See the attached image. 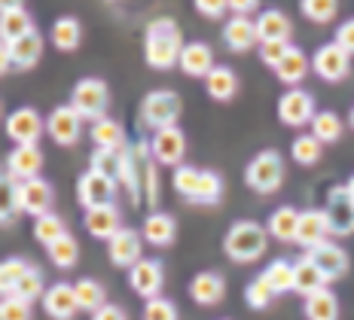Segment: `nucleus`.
Returning <instances> with one entry per match:
<instances>
[{"label": "nucleus", "instance_id": "nucleus-1", "mask_svg": "<svg viewBox=\"0 0 354 320\" xmlns=\"http://www.w3.org/2000/svg\"><path fill=\"white\" fill-rule=\"evenodd\" d=\"M180 52H183V40H180V28L171 19H156L147 28L144 37V55L147 64L156 70H168L174 64H180Z\"/></svg>", "mask_w": 354, "mask_h": 320}, {"label": "nucleus", "instance_id": "nucleus-2", "mask_svg": "<svg viewBox=\"0 0 354 320\" xmlns=\"http://www.w3.org/2000/svg\"><path fill=\"white\" fill-rule=\"evenodd\" d=\"M223 247H226V256H230L232 263L248 265V263H257V259L266 253V247H269V235H266V229L260 223L241 220L226 232Z\"/></svg>", "mask_w": 354, "mask_h": 320}, {"label": "nucleus", "instance_id": "nucleus-3", "mask_svg": "<svg viewBox=\"0 0 354 320\" xmlns=\"http://www.w3.org/2000/svg\"><path fill=\"white\" fill-rule=\"evenodd\" d=\"M245 180L254 192H260V196H272V192L281 189L284 183V162L281 156L275 150H263L257 153L254 159L248 162L245 168Z\"/></svg>", "mask_w": 354, "mask_h": 320}, {"label": "nucleus", "instance_id": "nucleus-4", "mask_svg": "<svg viewBox=\"0 0 354 320\" xmlns=\"http://www.w3.org/2000/svg\"><path fill=\"white\" fill-rule=\"evenodd\" d=\"M71 107L77 110L83 119H92V122L104 119L107 107H110V88H107V83H104V79H98V77L80 79V83L73 86Z\"/></svg>", "mask_w": 354, "mask_h": 320}, {"label": "nucleus", "instance_id": "nucleus-5", "mask_svg": "<svg viewBox=\"0 0 354 320\" xmlns=\"http://www.w3.org/2000/svg\"><path fill=\"white\" fill-rule=\"evenodd\" d=\"M141 119L147 129L159 131V129H168L180 119V98L174 92H165V88H156L150 92L141 104Z\"/></svg>", "mask_w": 354, "mask_h": 320}, {"label": "nucleus", "instance_id": "nucleus-6", "mask_svg": "<svg viewBox=\"0 0 354 320\" xmlns=\"http://www.w3.org/2000/svg\"><path fill=\"white\" fill-rule=\"evenodd\" d=\"M327 223H330V235H351L354 232V196L348 192V186H333L327 192Z\"/></svg>", "mask_w": 354, "mask_h": 320}, {"label": "nucleus", "instance_id": "nucleus-7", "mask_svg": "<svg viewBox=\"0 0 354 320\" xmlns=\"http://www.w3.org/2000/svg\"><path fill=\"white\" fill-rule=\"evenodd\" d=\"M315 116H318V110H315V95L299 86L284 92L281 101H278V119H281L284 125H290V129H299V125L312 122Z\"/></svg>", "mask_w": 354, "mask_h": 320}, {"label": "nucleus", "instance_id": "nucleus-8", "mask_svg": "<svg viewBox=\"0 0 354 320\" xmlns=\"http://www.w3.org/2000/svg\"><path fill=\"white\" fill-rule=\"evenodd\" d=\"M150 153L159 165H171L180 168L183 165V156H187V138L177 125H168V129H159L150 140Z\"/></svg>", "mask_w": 354, "mask_h": 320}, {"label": "nucleus", "instance_id": "nucleus-9", "mask_svg": "<svg viewBox=\"0 0 354 320\" xmlns=\"http://www.w3.org/2000/svg\"><path fill=\"white\" fill-rule=\"evenodd\" d=\"M312 70L318 73L321 79H327V83H339V79L348 77V70H351V55L333 40V43H327V46H321L318 52H315Z\"/></svg>", "mask_w": 354, "mask_h": 320}, {"label": "nucleus", "instance_id": "nucleus-10", "mask_svg": "<svg viewBox=\"0 0 354 320\" xmlns=\"http://www.w3.org/2000/svg\"><path fill=\"white\" fill-rule=\"evenodd\" d=\"M113 192H116V180H110V177L98 174V171H92V168H88V174H83L77 183V198L86 211L113 205Z\"/></svg>", "mask_w": 354, "mask_h": 320}, {"label": "nucleus", "instance_id": "nucleus-11", "mask_svg": "<svg viewBox=\"0 0 354 320\" xmlns=\"http://www.w3.org/2000/svg\"><path fill=\"white\" fill-rule=\"evenodd\" d=\"M46 131L58 147H73L80 140V135H83V116H80L71 104L55 107L46 119Z\"/></svg>", "mask_w": 354, "mask_h": 320}, {"label": "nucleus", "instance_id": "nucleus-12", "mask_svg": "<svg viewBox=\"0 0 354 320\" xmlns=\"http://www.w3.org/2000/svg\"><path fill=\"white\" fill-rule=\"evenodd\" d=\"M6 135L12 138V144H37L43 135V119L34 107H19L6 116Z\"/></svg>", "mask_w": 354, "mask_h": 320}, {"label": "nucleus", "instance_id": "nucleus-13", "mask_svg": "<svg viewBox=\"0 0 354 320\" xmlns=\"http://www.w3.org/2000/svg\"><path fill=\"white\" fill-rule=\"evenodd\" d=\"M40 168H43V150L37 144H21L6 156V177H12L19 183L34 180L40 174Z\"/></svg>", "mask_w": 354, "mask_h": 320}, {"label": "nucleus", "instance_id": "nucleus-14", "mask_svg": "<svg viewBox=\"0 0 354 320\" xmlns=\"http://www.w3.org/2000/svg\"><path fill=\"white\" fill-rule=\"evenodd\" d=\"M162 281H165V272H162L159 259H141V263H135L129 272L131 290H135L138 296H144V299H156L162 293Z\"/></svg>", "mask_w": 354, "mask_h": 320}, {"label": "nucleus", "instance_id": "nucleus-15", "mask_svg": "<svg viewBox=\"0 0 354 320\" xmlns=\"http://www.w3.org/2000/svg\"><path fill=\"white\" fill-rule=\"evenodd\" d=\"M43 311L53 320H73V314L80 311V299L73 284H53L43 293Z\"/></svg>", "mask_w": 354, "mask_h": 320}, {"label": "nucleus", "instance_id": "nucleus-16", "mask_svg": "<svg viewBox=\"0 0 354 320\" xmlns=\"http://www.w3.org/2000/svg\"><path fill=\"white\" fill-rule=\"evenodd\" d=\"M306 256L312 259V263L318 265L324 274H327V281L342 278V274L348 272V253L339 247V244H333V241L315 244V247H308V250H306Z\"/></svg>", "mask_w": 354, "mask_h": 320}, {"label": "nucleus", "instance_id": "nucleus-17", "mask_svg": "<svg viewBox=\"0 0 354 320\" xmlns=\"http://www.w3.org/2000/svg\"><path fill=\"white\" fill-rule=\"evenodd\" d=\"M107 253H110V263L122 265V269H131L135 263H141V232L135 229H120L113 238L107 241Z\"/></svg>", "mask_w": 354, "mask_h": 320}, {"label": "nucleus", "instance_id": "nucleus-18", "mask_svg": "<svg viewBox=\"0 0 354 320\" xmlns=\"http://www.w3.org/2000/svg\"><path fill=\"white\" fill-rule=\"evenodd\" d=\"M3 49L10 52L12 68H19V70H31L34 64L40 62V55H43V40H40V34H37V31H31V34L19 37V40H12V43H6V40H3Z\"/></svg>", "mask_w": 354, "mask_h": 320}, {"label": "nucleus", "instance_id": "nucleus-19", "mask_svg": "<svg viewBox=\"0 0 354 320\" xmlns=\"http://www.w3.org/2000/svg\"><path fill=\"white\" fill-rule=\"evenodd\" d=\"M223 43L232 52H248L260 43V34H257V21H250L248 16H232L223 28Z\"/></svg>", "mask_w": 354, "mask_h": 320}, {"label": "nucleus", "instance_id": "nucleus-20", "mask_svg": "<svg viewBox=\"0 0 354 320\" xmlns=\"http://www.w3.org/2000/svg\"><path fill=\"white\" fill-rule=\"evenodd\" d=\"M330 235V223L324 211H299V229H297V244L302 247H315V244H324Z\"/></svg>", "mask_w": 354, "mask_h": 320}, {"label": "nucleus", "instance_id": "nucleus-21", "mask_svg": "<svg viewBox=\"0 0 354 320\" xmlns=\"http://www.w3.org/2000/svg\"><path fill=\"white\" fill-rule=\"evenodd\" d=\"M189 296L198 305H217L223 302L226 296V281L220 278L217 272H198L193 281H189Z\"/></svg>", "mask_w": 354, "mask_h": 320}, {"label": "nucleus", "instance_id": "nucleus-22", "mask_svg": "<svg viewBox=\"0 0 354 320\" xmlns=\"http://www.w3.org/2000/svg\"><path fill=\"white\" fill-rule=\"evenodd\" d=\"M257 34H260V43H275V40L287 43L293 34V25L281 10H263L257 16Z\"/></svg>", "mask_w": 354, "mask_h": 320}, {"label": "nucleus", "instance_id": "nucleus-23", "mask_svg": "<svg viewBox=\"0 0 354 320\" xmlns=\"http://www.w3.org/2000/svg\"><path fill=\"white\" fill-rule=\"evenodd\" d=\"M86 229L92 238H101V241H110L116 232H120V211H116L113 205L107 207H92V211H86Z\"/></svg>", "mask_w": 354, "mask_h": 320}, {"label": "nucleus", "instance_id": "nucleus-24", "mask_svg": "<svg viewBox=\"0 0 354 320\" xmlns=\"http://www.w3.org/2000/svg\"><path fill=\"white\" fill-rule=\"evenodd\" d=\"M180 70L187 77H208L214 70V52L208 43H187L180 52Z\"/></svg>", "mask_w": 354, "mask_h": 320}, {"label": "nucleus", "instance_id": "nucleus-25", "mask_svg": "<svg viewBox=\"0 0 354 320\" xmlns=\"http://www.w3.org/2000/svg\"><path fill=\"white\" fill-rule=\"evenodd\" d=\"M177 235V223L171 214H150L144 220V241L153 244V247H168Z\"/></svg>", "mask_w": 354, "mask_h": 320}, {"label": "nucleus", "instance_id": "nucleus-26", "mask_svg": "<svg viewBox=\"0 0 354 320\" xmlns=\"http://www.w3.org/2000/svg\"><path fill=\"white\" fill-rule=\"evenodd\" d=\"M293 272H297V284H293V290L302 296H312V293H318V290L327 287V274H324L306 253L293 263Z\"/></svg>", "mask_w": 354, "mask_h": 320}, {"label": "nucleus", "instance_id": "nucleus-27", "mask_svg": "<svg viewBox=\"0 0 354 320\" xmlns=\"http://www.w3.org/2000/svg\"><path fill=\"white\" fill-rule=\"evenodd\" d=\"M275 73H278V79H281L284 86H299L302 79H306V73H308L306 52H302L299 46H290L287 49V55H284V62L275 68Z\"/></svg>", "mask_w": 354, "mask_h": 320}, {"label": "nucleus", "instance_id": "nucleus-28", "mask_svg": "<svg viewBox=\"0 0 354 320\" xmlns=\"http://www.w3.org/2000/svg\"><path fill=\"white\" fill-rule=\"evenodd\" d=\"M205 86H208V95L214 101H232L239 92V77L230 68H214L205 77Z\"/></svg>", "mask_w": 354, "mask_h": 320}, {"label": "nucleus", "instance_id": "nucleus-29", "mask_svg": "<svg viewBox=\"0 0 354 320\" xmlns=\"http://www.w3.org/2000/svg\"><path fill=\"white\" fill-rule=\"evenodd\" d=\"M31 31H34V21H31V16H28L25 6L0 12V34H3L6 43L19 40V37H25V34H31Z\"/></svg>", "mask_w": 354, "mask_h": 320}, {"label": "nucleus", "instance_id": "nucleus-30", "mask_svg": "<svg viewBox=\"0 0 354 320\" xmlns=\"http://www.w3.org/2000/svg\"><path fill=\"white\" fill-rule=\"evenodd\" d=\"M297 229H299V211L290 205L278 207L275 214L269 217V232L278 238V241H297Z\"/></svg>", "mask_w": 354, "mask_h": 320}, {"label": "nucleus", "instance_id": "nucleus-31", "mask_svg": "<svg viewBox=\"0 0 354 320\" xmlns=\"http://www.w3.org/2000/svg\"><path fill=\"white\" fill-rule=\"evenodd\" d=\"M306 317L308 320H339V302L327 287L306 296Z\"/></svg>", "mask_w": 354, "mask_h": 320}, {"label": "nucleus", "instance_id": "nucleus-32", "mask_svg": "<svg viewBox=\"0 0 354 320\" xmlns=\"http://www.w3.org/2000/svg\"><path fill=\"white\" fill-rule=\"evenodd\" d=\"M80 40H83V28H80L77 19L64 16V19H58L55 25H53V46L55 49L73 52V49L80 46Z\"/></svg>", "mask_w": 354, "mask_h": 320}, {"label": "nucleus", "instance_id": "nucleus-33", "mask_svg": "<svg viewBox=\"0 0 354 320\" xmlns=\"http://www.w3.org/2000/svg\"><path fill=\"white\" fill-rule=\"evenodd\" d=\"M73 290H77L80 311H88V314H95L98 308H104V305H107V293H104V287H101L98 281L83 278V281H77V284H73Z\"/></svg>", "mask_w": 354, "mask_h": 320}, {"label": "nucleus", "instance_id": "nucleus-34", "mask_svg": "<svg viewBox=\"0 0 354 320\" xmlns=\"http://www.w3.org/2000/svg\"><path fill=\"white\" fill-rule=\"evenodd\" d=\"M263 278L269 281V287L275 290V293H287V290H293V284H297L293 263H287V259H272V263L266 265Z\"/></svg>", "mask_w": 354, "mask_h": 320}, {"label": "nucleus", "instance_id": "nucleus-35", "mask_svg": "<svg viewBox=\"0 0 354 320\" xmlns=\"http://www.w3.org/2000/svg\"><path fill=\"white\" fill-rule=\"evenodd\" d=\"M92 171L110 177V180H120L125 171V156L120 150H101L98 147V150L92 153Z\"/></svg>", "mask_w": 354, "mask_h": 320}, {"label": "nucleus", "instance_id": "nucleus-36", "mask_svg": "<svg viewBox=\"0 0 354 320\" xmlns=\"http://www.w3.org/2000/svg\"><path fill=\"white\" fill-rule=\"evenodd\" d=\"M92 140L101 147V150H120L122 144V125L116 119H98L92 122Z\"/></svg>", "mask_w": 354, "mask_h": 320}, {"label": "nucleus", "instance_id": "nucleus-37", "mask_svg": "<svg viewBox=\"0 0 354 320\" xmlns=\"http://www.w3.org/2000/svg\"><path fill=\"white\" fill-rule=\"evenodd\" d=\"M312 135L318 138L321 144H333V140L342 138V119H339L333 110H321V113L312 119Z\"/></svg>", "mask_w": 354, "mask_h": 320}, {"label": "nucleus", "instance_id": "nucleus-38", "mask_svg": "<svg viewBox=\"0 0 354 320\" xmlns=\"http://www.w3.org/2000/svg\"><path fill=\"white\" fill-rule=\"evenodd\" d=\"M3 296H19V299H25V302L40 299L43 296V272L37 269V265H31V269L16 281V287H12L10 293H3Z\"/></svg>", "mask_w": 354, "mask_h": 320}, {"label": "nucleus", "instance_id": "nucleus-39", "mask_svg": "<svg viewBox=\"0 0 354 320\" xmlns=\"http://www.w3.org/2000/svg\"><path fill=\"white\" fill-rule=\"evenodd\" d=\"M49 259H53V265L58 269H73L80 259V244L73 241V235H62L55 244H49Z\"/></svg>", "mask_w": 354, "mask_h": 320}, {"label": "nucleus", "instance_id": "nucleus-40", "mask_svg": "<svg viewBox=\"0 0 354 320\" xmlns=\"http://www.w3.org/2000/svg\"><path fill=\"white\" fill-rule=\"evenodd\" d=\"M62 235H68V229H64V220L55 217V214H43V217L34 220V238L40 244H55Z\"/></svg>", "mask_w": 354, "mask_h": 320}, {"label": "nucleus", "instance_id": "nucleus-41", "mask_svg": "<svg viewBox=\"0 0 354 320\" xmlns=\"http://www.w3.org/2000/svg\"><path fill=\"white\" fill-rule=\"evenodd\" d=\"M198 183H202V171L198 168H193V165L174 168V189H177V196H183L187 202H193L196 198Z\"/></svg>", "mask_w": 354, "mask_h": 320}, {"label": "nucleus", "instance_id": "nucleus-42", "mask_svg": "<svg viewBox=\"0 0 354 320\" xmlns=\"http://www.w3.org/2000/svg\"><path fill=\"white\" fill-rule=\"evenodd\" d=\"M290 153H293V159H297L299 165H315V162L321 159V153H324V144L315 135H299L297 140H293Z\"/></svg>", "mask_w": 354, "mask_h": 320}, {"label": "nucleus", "instance_id": "nucleus-43", "mask_svg": "<svg viewBox=\"0 0 354 320\" xmlns=\"http://www.w3.org/2000/svg\"><path fill=\"white\" fill-rule=\"evenodd\" d=\"M223 196V180H220L217 171H202V183L193 198V205H217Z\"/></svg>", "mask_w": 354, "mask_h": 320}, {"label": "nucleus", "instance_id": "nucleus-44", "mask_svg": "<svg viewBox=\"0 0 354 320\" xmlns=\"http://www.w3.org/2000/svg\"><path fill=\"white\" fill-rule=\"evenodd\" d=\"M299 6H302V16L308 21H318V25L333 21L339 12V0H302Z\"/></svg>", "mask_w": 354, "mask_h": 320}, {"label": "nucleus", "instance_id": "nucleus-45", "mask_svg": "<svg viewBox=\"0 0 354 320\" xmlns=\"http://www.w3.org/2000/svg\"><path fill=\"white\" fill-rule=\"evenodd\" d=\"M275 296H278V293L269 287V281H266L263 274H260V278L250 281L248 290H245V299H248V305H250V308H257V311H260V308H269Z\"/></svg>", "mask_w": 354, "mask_h": 320}, {"label": "nucleus", "instance_id": "nucleus-46", "mask_svg": "<svg viewBox=\"0 0 354 320\" xmlns=\"http://www.w3.org/2000/svg\"><path fill=\"white\" fill-rule=\"evenodd\" d=\"M28 269H31V263H28V259H21V256L3 259V265H0V284H3V293H10V290L16 287V281H19Z\"/></svg>", "mask_w": 354, "mask_h": 320}, {"label": "nucleus", "instance_id": "nucleus-47", "mask_svg": "<svg viewBox=\"0 0 354 320\" xmlns=\"http://www.w3.org/2000/svg\"><path fill=\"white\" fill-rule=\"evenodd\" d=\"M144 320H177V308L171 299L156 296V299H147L144 305Z\"/></svg>", "mask_w": 354, "mask_h": 320}, {"label": "nucleus", "instance_id": "nucleus-48", "mask_svg": "<svg viewBox=\"0 0 354 320\" xmlns=\"http://www.w3.org/2000/svg\"><path fill=\"white\" fill-rule=\"evenodd\" d=\"M0 320H31V302L19 299V296H3Z\"/></svg>", "mask_w": 354, "mask_h": 320}, {"label": "nucleus", "instance_id": "nucleus-49", "mask_svg": "<svg viewBox=\"0 0 354 320\" xmlns=\"http://www.w3.org/2000/svg\"><path fill=\"white\" fill-rule=\"evenodd\" d=\"M287 49H290V43H281V40H275V43H260V58H263V64H269V68L275 70L278 64L284 62Z\"/></svg>", "mask_w": 354, "mask_h": 320}, {"label": "nucleus", "instance_id": "nucleus-50", "mask_svg": "<svg viewBox=\"0 0 354 320\" xmlns=\"http://www.w3.org/2000/svg\"><path fill=\"white\" fill-rule=\"evenodd\" d=\"M196 10L208 19H220L230 10V0H196Z\"/></svg>", "mask_w": 354, "mask_h": 320}, {"label": "nucleus", "instance_id": "nucleus-51", "mask_svg": "<svg viewBox=\"0 0 354 320\" xmlns=\"http://www.w3.org/2000/svg\"><path fill=\"white\" fill-rule=\"evenodd\" d=\"M336 43L342 46L348 55H354V19H348L342 28L336 31Z\"/></svg>", "mask_w": 354, "mask_h": 320}, {"label": "nucleus", "instance_id": "nucleus-52", "mask_svg": "<svg viewBox=\"0 0 354 320\" xmlns=\"http://www.w3.org/2000/svg\"><path fill=\"white\" fill-rule=\"evenodd\" d=\"M92 320H125V311L120 308V305H104V308L95 311Z\"/></svg>", "mask_w": 354, "mask_h": 320}, {"label": "nucleus", "instance_id": "nucleus-53", "mask_svg": "<svg viewBox=\"0 0 354 320\" xmlns=\"http://www.w3.org/2000/svg\"><path fill=\"white\" fill-rule=\"evenodd\" d=\"M257 3L260 0H230V10H232V16H248V12L257 10Z\"/></svg>", "mask_w": 354, "mask_h": 320}, {"label": "nucleus", "instance_id": "nucleus-54", "mask_svg": "<svg viewBox=\"0 0 354 320\" xmlns=\"http://www.w3.org/2000/svg\"><path fill=\"white\" fill-rule=\"evenodd\" d=\"M0 6H3V10H19L21 0H0Z\"/></svg>", "mask_w": 354, "mask_h": 320}, {"label": "nucleus", "instance_id": "nucleus-55", "mask_svg": "<svg viewBox=\"0 0 354 320\" xmlns=\"http://www.w3.org/2000/svg\"><path fill=\"white\" fill-rule=\"evenodd\" d=\"M345 186H348V192H351V196H354V177H351V180H348V183H345Z\"/></svg>", "mask_w": 354, "mask_h": 320}, {"label": "nucleus", "instance_id": "nucleus-56", "mask_svg": "<svg viewBox=\"0 0 354 320\" xmlns=\"http://www.w3.org/2000/svg\"><path fill=\"white\" fill-rule=\"evenodd\" d=\"M348 122H351V129H354V107H351V119H348Z\"/></svg>", "mask_w": 354, "mask_h": 320}]
</instances>
